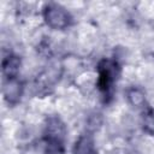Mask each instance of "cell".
I'll return each mask as SVG.
<instances>
[{
    "mask_svg": "<svg viewBox=\"0 0 154 154\" xmlns=\"http://www.w3.org/2000/svg\"><path fill=\"white\" fill-rule=\"evenodd\" d=\"M65 140L45 138L43 154H65Z\"/></svg>",
    "mask_w": 154,
    "mask_h": 154,
    "instance_id": "8",
    "label": "cell"
},
{
    "mask_svg": "<svg viewBox=\"0 0 154 154\" xmlns=\"http://www.w3.org/2000/svg\"><path fill=\"white\" fill-rule=\"evenodd\" d=\"M42 17L45 23L54 30H63L72 24L71 13L63 5L57 2L45 4L42 8Z\"/></svg>",
    "mask_w": 154,
    "mask_h": 154,
    "instance_id": "2",
    "label": "cell"
},
{
    "mask_svg": "<svg viewBox=\"0 0 154 154\" xmlns=\"http://www.w3.org/2000/svg\"><path fill=\"white\" fill-rule=\"evenodd\" d=\"M66 126L58 116H51L45 125V138H61L65 140Z\"/></svg>",
    "mask_w": 154,
    "mask_h": 154,
    "instance_id": "4",
    "label": "cell"
},
{
    "mask_svg": "<svg viewBox=\"0 0 154 154\" xmlns=\"http://www.w3.org/2000/svg\"><path fill=\"white\" fill-rule=\"evenodd\" d=\"M126 99L129 103L134 107H144L146 105V95L142 91V89L137 87L129 88L126 91Z\"/></svg>",
    "mask_w": 154,
    "mask_h": 154,
    "instance_id": "7",
    "label": "cell"
},
{
    "mask_svg": "<svg viewBox=\"0 0 154 154\" xmlns=\"http://www.w3.org/2000/svg\"><path fill=\"white\" fill-rule=\"evenodd\" d=\"M72 154H97L94 136L89 132L82 134L72 147Z\"/></svg>",
    "mask_w": 154,
    "mask_h": 154,
    "instance_id": "5",
    "label": "cell"
},
{
    "mask_svg": "<svg viewBox=\"0 0 154 154\" xmlns=\"http://www.w3.org/2000/svg\"><path fill=\"white\" fill-rule=\"evenodd\" d=\"M23 91H24V85L18 77L4 78L2 95L8 105H17L22 99Z\"/></svg>",
    "mask_w": 154,
    "mask_h": 154,
    "instance_id": "3",
    "label": "cell"
},
{
    "mask_svg": "<svg viewBox=\"0 0 154 154\" xmlns=\"http://www.w3.org/2000/svg\"><path fill=\"white\" fill-rule=\"evenodd\" d=\"M97 72H99V78H97L99 90L102 93L105 97H109L113 91L114 83L119 77L120 67L116 60L103 59L99 63Z\"/></svg>",
    "mask_w": 154,
    "mask_h": 154,
    "instance_id": "1",
    "label": "cell"
},
{
    "mask_svg": "<svg viewBox=\"0 0 154 154\" xmlns=\"http://www.w3.org/2000/svg\"><path fill=\"white\" fill-rule=\"evenodd\" d=\"M143 128L147 132L154 134V111L147 108L143 113Z\"/></svg>",
    "mask_w": 154,
    "mask_h": 154,
    "instance_id": "9",
    "label": "cell"
},
{
    "mask_svg": "<svg viewBox=\"0 0 154 154\" xmlns=\"http://www.w3.org/2000/svg\"><path fill=\"white\" fill-rule=\"evenodd\" d=\"M20 58L14 54H8L2 59V75L5 78H14L18 77V72L20 70Z\"/></svg>",
    "mask_w": 154,
    "mask_h": 154,
    "instance_id": "6",
    "label": "cell"
}]
</instances>
